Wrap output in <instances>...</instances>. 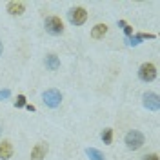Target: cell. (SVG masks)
<instances>
[{"label":"cell","mask_w":160,"mask_h":160,"mask_svg":"<svg viewBox=\"0 0 160 160\" xmlns=\"http://www.w3.org/2000/svg\"><path fill=\"white\" fill-rule=\"evenodd\" d=\"M44 28H46V31H48L49 35L58 37V35L64 33V22L60 20V17H55V15H53V17H48V18H46Z\"/></svg>","instance_id":"obj_3"},{"label":"cell","mask_w":160,"mask_h":160,"mask_svg":"<svg viewBox=\"0 0 160 160\" xmlns=\"http://www.w3.org/2000/svg\"><path fill=\"white\" fill-rule=\"evenodd\" d=\"M48 151H49V146H48L46 142H38V144L31 149V160H42V158H46Z\"/></svg>","instance_id":"obj_8"},{"label":"cell","mask_w":160,"mask_h":160,"mask_svg":"<svg viewBox=\"0 0 160 160\" xmlns=\"http://www.w3.org/2000/svg\"><path fill=\"white\" fill-rule=\"evenodd\" d=\"M68 18L73 26H84L86 20H88V11L84 8H71L68 11Z\"/></svg>","instance_id":"obj_5"},{"label":"cell","mask_w":160,"mask_h":160,"mask_svg":"<svg viewBox=\"0 0 160 160\" xmlns=\"http://www.w3.org/2000/svg\"><path fill=\"white\" fill-rule=\"evenodd\" d=\"M86 155L89 157V160H106L104 153L98 151V149H95V148H88V149H86Z\"/></svg>","instance_id":"obj_12"},{"label":"cell","mask_w":160,"mask_h":160,"mask_svg":"<svg viewBox=\"0 0 160 160\" xmlns=\"http://www.w3.org/2000/svg\"><path fill=\"white\" fill-rule=\"evenodd\" d=\"M2 51H4V46H2V42H0V55H2Z\"/></svg>","instance_id":"obj_19"},{"label":"cell","mask_w":160,"mask_h":160,"mask_svg":"<svg viewBox=\"0 0 160 160\" xmlns=\"http://www.w3.org/2000/svg\"><path fill=\"white\" fill-rule=\"evenodd\" d=\"M118 26L122 28V31L126 33V37H128V38H129L131 35H133V28H131V26L128 24V22H126V20H118Z\"/></svg>","instance_id":"obj_14"},{"label":"cell","mask_w":160,"mask_h":160,"mask_svg":"<svg viewBox=\"0 0 160 160\" xmlns=\"http://www.w3.org/2000/svg\"><path fill=\"white\" fill-rule=\"evenodd\" d=\"M42 100H44V104L48 106V108H58L60 102H62V93L58 89H48L42 93Z\"/></svg>","instance_id":"obj_4"},{"label":"cell","mask_w":160,"mask_h":160,"mask_svg":"<svg viewBox=\"0 0 160 160\" xmlns=\"http://www.w3.org/2000/svg\"><path fill=\"white\" fill-rule=\"evenodd\" d=\"M11 95V91L9 89H4V91H0V98H8Z\"/></svg>","instance_id":"obj_17"},{"label":"cell","mask_w":160,"mask_h":160,"mask_svg":"<svg viewBox=\"0 0 160 160\" xmlns=\"http://www.w3.org/2000/svg\"><path fill=\"white\" fill-rule=\"evenodd\" d=\"M100 138H102L104 144H108V146H109L111 142H113V129H111V128H106V129L100 133Z\"/></svg>","instance_id":"obj_13"},{"label":"cell","mask_w":160,"mask_h":160,"mask_svg":"<svg viewBox=\"0 0 160 160\" xmlns=\"http://www.w3.org/2000/svg\"><path fill=\"white\" fill-rule=\"evenodd\" d=\"M142 104L148 111H158L160 109V97L153 91H148L142 95Z\"/></svg>","instance_id":"obj_6"},{"label":"cell","mask_w":160,"mask_h":160,"mask_svg":"<svg viewBox=\"0 0 160 160\" xmlns=\"http://www.w3.org/2000/svg\"><path fill=\"white\" fill-rule=\"evenodd\" d=\"M46 68L51 69V71L58 69L60 68V58L57 57V55H48V57H46Z\"/></svg>","instance_id":"obj_11"},{"label":"cell","mask_w":160,"mask_h":160,"mask_svg":"<svg viewBox=\"0 0 160 160\" xmlns=\"http://www.w3.org/2000/svg\"><path fill=\"white\" fill-rule=\"evenodd\" d=\"M6 9H8V13H9L11 17H20L26 11V4L20 2V0H13V2H8Z\"/></svg>","instance_id":"obj_7"},{"label":"cell","mask_w":160,"mask_h":160,"mask_svg":"<svg viewBox=\"0 0 160 160\" xmlns=\"http://www.w3.org/2000/svg\"><path fill=\"white\" fill-rule=\"evenodd\" d=\"M142 160H160V158H158V155H157V153H149V155H144Z\"/></svg>","instance_id":"obj_16"},{"label":"cell","mask_w":160,"mask_h":160,"mask_svg":"<svg viewBox=\"0 0 160 160\" xmlns=\"http://www.w3.org/2000/svg\"><path fill=\"white\" fill-rule=\"evenodd\" d=\"M15 106H17V108H26V97H24V95H18L17 100H15Z\"/></svg>","instance_id":"obj_15"},{"label":"cell","mask_w":160,"mask_h":160,"mask_svg":"<svg viewBox=\"0 0 160 160\" xmlns=\"http://www.w3.org/2000/svg\"><path fill=\"white\" fill-rule=\"evenodd\" d=\"M0 135H2V129H0Z\"/></svg>","instance_id":"obj_20"},{"label":"cell","mask_w":160,"mask_h":160,"mask_svg":"<svg viewBox=\"0 0 160 160\" xmlns=\"http://www.w3.org/2000/svg\"><path fill=\"white\" fill-rule=\"evenodd\" d=\"M13 157V144L9 140H0V158L9 160Z\"/></svg>","instance_id":"obj_9"},{"label":"cell","mask_w":160,"mask_h":160,"mask_svg":"<svg viewBox=\"0 0 160 160\" xmlns=\"http://www.w3.org/2000/svg\"><path fill=\"white\" fill-rule=\"evenodd\" d=\"M138 78L146 84H149L157 78V66L153 62H144L138 68Z\"/></svg>","instance_id":"obj_2"},{"label":"cell","mask_w":160,"mask_h":160,"mask_svg":"<svg viewBox=\"0 0 160 160\" xmlns=\"http://www.w3.org/2000/svg\"><path fill=\"white\" fill-rule=\"evenodd\" d=\"M124 144H126V148L129 151H138L144 144H146V137L137 129H131L126 133V137H124Z\"/></svg>","instance_id":"obj_1"},{"label":"cell","mask_w":160,"mask_h":160,"mask_svg":"<svg viewBox=\"0 0 160 160\" xmlns=\"http://www.w3.org/2000/svg\"><path fill=\"white\" fill-rule=\"evenodd\" d=\"M108 35V26L106 24H97L93 29H91V37L95 40H100V38H104Z\"/></svg>","instance_id":"obj_10"},{"label":"cell","mask_w":160,"mask_h":160,"mask_svg":"<svg viewBox=\"0 0 160 160\" xmlns=\"http://www.w3.org/2000/svg\"><path fill=\"white\" fill-rule=\"evenodd\" d=\"M26 109H29V111H35V106H33V104H26Z\"/></svg>","instance_id":"obj_18"}]
</instances>
